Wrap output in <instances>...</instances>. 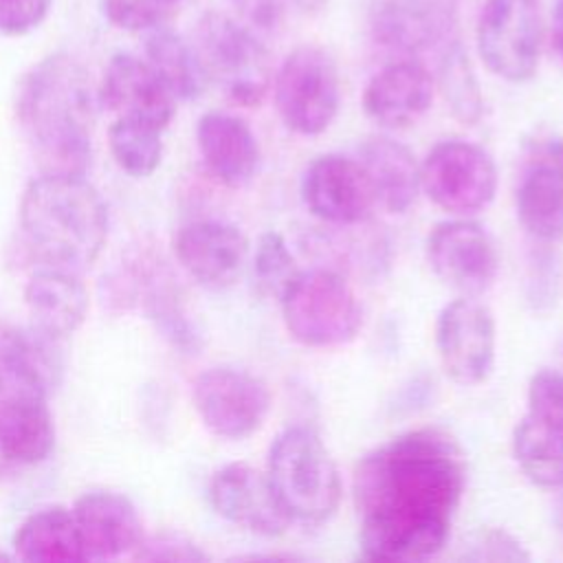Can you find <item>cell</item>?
Wrapping results in <instances>:
<instances>
[{"mask_svg":"<svg viewBox=\"0 0 563 563\" xmlns=\"http://www.w3.org/2000/svg\"><path fill=\"white\" fill-rule=\"evenodd\" d=\"M55 444L48 400L0 405V446L9 462L37 464Z\"/></svg>","mask_w":563,"mask_h":563,"instance_id":"obj_26","label":"cell"},{"mask_svg":"<svg viewBox=\"0 0 563 563\" xmlns=\"http://www.w3.org/2000/svg\"><path fill=\"white\" fill-rule=\"evenodd\" d=\"M20 227L46 266L81 273L108 240V207L84 174L46 172L22 194Z\"/></svg>","mask_w":563,"mask_h":563,"instance_id":"obj_3","label":"cell"},{"mask_svg":"<svg viewBox=\"0 0 563 563\" xmlns=\"http://www.w3.org/2000/svg\"><path fill=\"white\" fill-rule=\"evenodd\" d=\"M53 0H0V33L26 35L35 31L51 11Z\"/></svg>","mask_w":563,"mask_h":563,"instance_id":"obj_36","label":"cell"},{"mask_svg":"<svg viewBox=\"0 0 563 563\" xmlns=\"http://www.w3.org/2000/svg\"><path fill=\"white\" fill-rule=\"evenodd\" d=\"M194 42L207 81L238 106L262 103L271 88V57L249 26L209 11L198 20Z\"/></svg>","mask_w":563,"mask_h":563,"instance_id":"obj_6","label":"cell"},{"mask_svg":"<svg viewBox=\"0 0 563 563\" xmlns=\"http://www.w3.org/2000/svg\"><path fill=\"white\" fill-rule=\"evenodd\" d=\"M475 37L477 53L493 75L512 84L528 81L537 73L543 44L539 0H486Z\"/></svg>","mask_w":563,"mask_h":563,"instance_id":"obj_9","label":"cell"},{"mask_svg":"<svg viewBox=\"0 0 563 563\" xmlns=\"http://www.w3.org/2000/svg\"><path fill=\"white\" fill-rule=\"evenodd\" d=\"M24 303L37 332L48 339H64L84 323L88 314V290L79 273L44 264L29 277Z\"/></svg>","mask_w":563,"mask_h":563,"instance_id":"obj_23","label":"cell"},{"mask_svg":"<svg viewBox=\"0 0 563 563\" xmlns=\"http://www.w3.org/2000/svg\"><path fill=\"white\" fill-rule=\"evenodd\" d=\"M97 95L66 53L37 62L20 81L15 114L48 172L84 174L92 154Z\"/></svg>","mask_w":563,"mask_h":563,"instance_id":"obj_2","label":"cell"},{"mask_svg":"<svg viewBox=\"0 0 563 563\" xmlns=\"http://www.w3.org/2000/svg\"><path fill=\"white\" fill-rule=\"evenodd\" d=\"M519 471L541 488H563V433L526 416L512 433Z\"/></svg>","mask_w":563,"mask_h":563,"instance_id":"obj_28","label":"cell"},{"mask_svg":"<svg viewBox=\"0 0 563 563\" xmlns=\"http://www.w3.org/2000/svg\"><path fill=\"white\" fill-rule=\"evenodd\" d=\"M303 207L321 222L352 227L376 209L372 187L356 156L321 154L308 163L299 185Z\"/></svg>","mask_w":563,"mask_h":563,"instance_id":"obj_14","label":"cell"},{"mask_svg":"<svg viewBox=\"0 0 563 563\" xmlns=\"http://www.w3.org/2000/svg\"><path fill=\"white\" fill-rule=\"evenodd\" d=\"M424 251L433 275L460 295L477 297L497 279V244L475 220L453 218L438 222L427 235Z\"/></svg>","mask_w":563,"mask_h":563,"instance_id":"obj_13","label":"cell"},{"mask_svg":"<svg viewBox=\"0 0 563 563\" xmlns=\"http://www.w3.org/2000/svg\"><path fill=\"white\" fill-rule=\"evenodd\" d=\"M453 0H372V37L398 53H420L451 40Z\"/></svg>","mask_w":563,"mask_h":563,"instance_id":"obj_18","label":"cell"},{"mask_svg":"<svg viewBox=\"0 0 563 563\" xmlns=\"http://www.w3.org/2000/svg\"><path fill=\"white\" fill-rule=\"evenodd\" d=\"M433 101V79L413 59L383 66L365 86L363 110L383 128H405L420 119Z\"/></svg>","mask_w":563,"mask_h":563,"instance_id":"obj_21","label":"cell"},{"mask_svg":"<svg viewBox=\"0 0 563 563\" xmlns=\"http://www.w3.org/2000/svg\"><path fill=\"white\" fill-rule=\"evenodd\" d=\"M97 101L117 117L141 119L163 130L176 114V97L147 59L132 53L110 57L97 90Z\"/></svg>","mask_w":563,"mask_h":563,"instance_id":"obj_17","label":"cell"},{"mask_svg":"<svg viewBox=\"0 0 563 563\" xmlns=\"http://www.w3.org/2000/svg\"><path fill=\"white\" fill-rule=\"evenodd\" d=\"M466 486V457L438 427L400 433L354 468L361 556L407 563L435 556L449 539Z\"/></svg>","mask_w":563,"mask_h":563,"instance_id":"obj_1","label":"cell"},{"mask_svg":"<svg viewBox=\"0 0 563 563\" xmlns=\"http://www.w3.org/2000/svg\"><path fill=\"white\" fill-rule=\"evenodd\" d=\"M180 0H101L110 24L132 33H147L165 26L178 11Z\"/></svg>","mask_w":563,"mask_h":563,"instance_id":"obj_33","label":"cell"},{"mask_svg":"<svg viewBox=\"0 0 563 563\" xmlns=\"http://www.w3.org/2000/svg\"><path fill=\"white\" fill-rule=\"evenodd\" d=\"M191 398L202 424L224 440L253 435L271 409L268 387L251 372L227 365L198 374Z\"/></svg>","mask_w":563,"mask_h":563,"instance_id":"obj_11","label":"cell"},{"mask_svg":"<svg viewBox=\"0 0 563 563\" xmlns=\"http://www.w3.org/2000/svg\"><path fill=\"white\" fill-rule=\"evenodd\" d=\"M292 0H231L238 13L257 29H275Z\"/></svg>","mask_w":563,"mask_h":563,"instance_id":"obj_37","label":"cell"},{"mask_svg":"<svg viewBox=\"0 0 563 563\" xmlns=\"http://www.w3.org/2000/svg\"><path fill=\"white\" fill-rule=\"evenodd\" d=\"M15 556L31 563H79L88 561L73 510L51 506L29 515L15 537Z\"/></svg>","mask_w":563,"mask_h":563,"instance_id":"obj_25","label":"cell"},{"mask_svg":"<svg viewBox=\"0 0 563 563\" xmlns=\"http://www.w3.org/2000/svg\"><path fill=\"white\" fill-rule=\"evenodd\" d=\"M550 242H539L532 251L526 273V301L534 312H550L563 295V257L548 249Z\"/></svg>","mask_w":563,"mask_h":563,"instance_id":"obj_32","label":"cell"},{"mask_svg":"<svg viewBox=\"0 0 563 563\" xmlns=\"http://www.w3.org/2000/svg\"><path fill=\"white\" fill-rule=\"evenodd\" d=\"M46 341L35 328L0 332V405L48 400L57 363Z\"/></svg>","mask_w":563,"mask_h":563,"instance_id":"obj_22","label":"cell"},{"mask_svg":"<svg viewBox=\"0 0 563 563\" xmlns=\"http://www.w3.org/2000/svg\"><path fill=\"white\" fill-rule=\"evenodd\" d=\"M266 477L290 523L321 526L341 504L339 468L317 431L286 427L268 446Z\"/></svg>","mask_w":563,"mask_h":563,"instance_id":"obj_4","label":"cell"},{"mask_svg":"<svg viewBox=\"0 0 563 563\" xmlns=\"http://www.w3.org/2000/svg\"><path fill=\"white\" fill-rule=\"evenodd\" d=\"M528 416L563 433V372L543 367L528 383Z\"/></svg>","mask_w":563,"mask_h":563,"instance_id":"obj_34","label":"cell"},{"mask_svg":"<svg viewBox=\"0 0 563 563\" xmlns=\"http://www.w3.org/2000/svg\"><path fill=\"white\" fill-rule=\"evenodd\" d=\"M356 161L372 187L376 207L405 213L420 194V165L407 145L389 136H369L356 150Z\"/></svg>","mask_w":563,"mask_h":563,"instance_id":"obj_24","label":"cell"},{"mask_svg":"<svg viewBox=\"0 0 563 563\" xmlns=\"http://www.w3.org/2000/svg\"><path fill=\"white\" fill-rule=\"evenodd\" d=\"M420 189L442 211L471 216L493 202L497 194V165L477 143L444 139L420 163Z\"/></svg>","mask_w":563,"mask_h":563,"instance_id":"obj_8","label":"cell"},{"mask_svg":"<svg viewBox=\"0 0 563 563\" xmlns=\"http://www.w3.org/2000/svg\"><path fill=\"white\" fill-rule=\"evenodd\" d=\"M277 301L288 334L306 347L345 345L363 328L354 288L330 268L299 271Z\"/></svg>","mask_w":563,"mask_h":563,"instance_id":"obj_5","label":"cell"},{"mask_svg":"<svg viewBox=\"0 0 563 563\" xmlns=\"http://www.w3.org/2000/svg\"><path fill=\"white\" fill-rule=\"evenodd\" d=\"M552 42L563 62V0L556 2L554 13H552Z\"/></svg>","mask_w":563,"mask_h":563,"instance_id":"obj_39","label":"cell"},{"mask_svg":"<svg viewBox=\"0 0 563 563\" xmlns=\"http://www.w3.org/2000/svg\"><path fill=\"white\" fill-rule=\"evenodd\" d=\"M174 253L185 273L205 288L231 286L249 255L246 235L224 220H194L174 238Z\"/></svg>","mask_w":563,"mask_h":563,"instance_id":"obj_16","label":"cell"},{"mask_svg":"<svg viewBox=\"0 0 563 563\" xmlns=\"http://www.w3.org/2000/svg\"><path fill=\"white\" fill-rule=\"evenodd\" d=\"M438 84L453 117L464 125H475L484 112V97L477 75L464 46L457 40H449L442 48L438 64Z\"/></svg>","mask_w":563,"mask_h":563,"instance_id":"obj_29","label":"cell"},{"mask_svg":"<svg viewBox=\"0 0 563 563\" xmlns=\"http://www.w3.org/2000/svg\"><path fill=\"white\" fill-rule=\"evenodd\" d=\"M209 501L224 521L260 537H279L290 526L266 473L244 462L224 464L213 473Z\"/></svg>","mask_w":563,"mask_h":563,"instance_id":"obj_15","label":"cell"},{"mask_svg":"<svg viewBox=\"0 0 563 563\" xmlns=\"http://www.w3.org/2000/svg\"><path fill=\"white\" fill-rule=\"evenodd\" d=\"M145 59L176 97V101H191L205 90L207 77L194 44H187L172 29L158 26L147 31Z\"/></svg>","mask_w":563,"mask_h":563,"instance_id":"obj_27","label":"cell"},{"mask_svg":"<svg viewBox=\"0 0 563 563\" xmlns=\"http://www.w3.org/2000/svg\"><path fill=\"white\" fill-rule=\"evenodd\" d=\"M7 464H9V460H7V455H4V451H2V446H0V473L4 471Z\"/></svg>","mask_w":563,"mask_h":563,"instance_id":"obj_41","label":"cell"},{"mask_svg":"<svg viewBox=\"0 0 563 563\" xmlns=\"http://www.w3.org/2000/svg\"><path fill=\"white\" fill-rule=\"evenodd\" d=\"M73 517L88 561L114 559L141 545V519L125 495L84 493L73 506Z\"/></svg>","mask_w":563,"mask_h":563,"instance_id":"obj_20","label":"cell"},{"mask_svg":"<svg viewBox=\"0 0 563 563\" xmlns=\"http://www.w3.org/2000/svg\"><path fill=\"white\" fill-rule=\"evenodd\" d=\"M438 358L451 380L471 387L484 383L495 365V317L475 297H457L435 319Z\"/></svg>","mask_w":563,"mask_h":563,"instance_id":"obj_12","label":"cell"},{"mask_svg":"<svg viewBox=\"0 0 563 563\" xmlns=\"http://www.w3.org/2000/svg\"><path fill=\"white\" fill-rule=\"evenodd\" d=\"M460 559L471 563H526L530 561V554L510 532L501 528H484L464 543Z\"/></svg>","mask_w":563,"mask_h":563,"instance_id":"obj_35","label":"cell"},{"mask_svg":"<svg viewBox=\"0 0 563 563\" xmlns=\"http://www.w3.org/2000/svg\"><path fill=\"white\" fill-rule=\"evenodd\" d=\"M554 523H556L559 532L563 534V488H561V495L556 497V504H554Z\"/></svg>","mask_w":563,"mask_h":563,"instance_id":"obj_40","label":"cell"},{"mask_svg":"<svg viewBox=\"0 0 563 563\" xmlns=\"http://www.w3.org/2000/svg\"><path fill=\"white\" fill-rule=\"evenodd\" d=\"M163 132L154 123L117 117L108 130V143L117 165L134 178L154 174L163 158Z\"/></svg>","mask_w":563,"mask_h":563,"instance_id":"obj_30","label":"cell"},{"mask_svg":"<svg viewBox=\"0 0 563 563\" xmlns=\"http://www.w3.org/2000/svg\"><path fill=\"white\" fill-rule=\"evenodd\" d=\"M196 145L207 172L224 187H244L260 169L257 136L235 114L222 110L205 112L196 125Z\"/></svg>","mask_w":563,"mask_h":563,"instance_id":"obj_19","label":"cell"},{"mask_svg":"<svg viewBox=\"0 0 563 563\" xmlns=\"http://www.w3.org/2000/svg\"><path fill=\"white\" fill-rule=\"evenodd\" d=\"M299 271L301 268L282 233L266 231L260 235L253 253V275L264 295L279 299Z\"/></svg>","mask_w":563,"mask_h":563,"instance_id":"obj_31","label":"cell"},{"mask_svg":"<svg viewBox=\"0 0 563 563\" xmlns=\"http://www.w3.org/2000/svg\"><path fill=\"white\" fill-rule=\"evenodd\" d=\"M139 559L150 561H202L207 559L205 552H200L194 543L183 541L178 537H158L150 543H145V550H139Z\"/></svg>","mask_w":563,"mask_h":563,"instance_id":"obj_38","label":"cell"},{"mask_svg":"<svg viewBox=\"0 0 563 563\" xmlns=\"http://www.w3.org/2000/svg\"><path fill=\"white\" fill-rule=\"evenodd\" d=\"M512 198L528 235L550 244L563 238V136L539 134L523 145Z\"/></svg>","mask_w":563,"mask_h":563,"instance_id":"obj_10","label":"cell"},{"mask_svg":"<svg viewBox=\"0 0 563 563\" xmlns=\"http://www.w3.org/2000/svg\"><path fill=\"white\" fill-rule=\"evenodd\" d=\"M273 99L282 123L301 136L325 132L341 106V79L334 59L319 46H297L273 79Z\"/></svg>","mask_w":563,"mask_h":563,"instance_id":"obj_7","label":"cell"}]
</instances>
